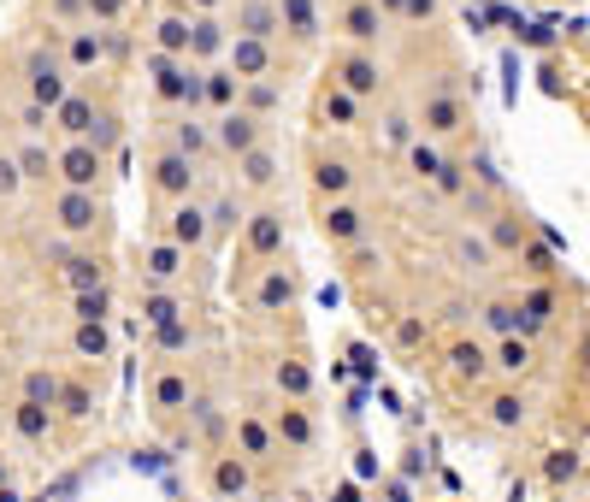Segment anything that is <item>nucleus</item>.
<instances>
[{
    "mask_svg": "<svg viewBox=\"0 0 590 502\" xmlns=\"http://www.w3.org/2000/svg\"><path fill=\"white\" fill-rule=\"evenodd\" d=\"M24 72H30V100H36L42 113H48V107H59V100L71 95V89H65V65H59L54 54H30Z\"/></svg>",
    "mask_w": 590,
    "mask_h": 502,
    "instance_id": "1",
    "label": "nucleus"
},
{
    "mask_svg": "<svg viewBox=\"0 0 590 502\" xmlns=\"http://www.w3.org/2000/svg\"><path fill=\"white\" fill-rule=\"evenodd\" d=\"M54 213H59V230H65V237H89V230L100 225V201H95V189H65Z\"/></svg>",
    "mask_w": 590,
    "mask_h": 502,
    "instance_id": "2",
    "label": "nucleus"
},
{
    "mask_svg": "<svg viewBox=\"0 0 590 502\" xmlns=\"http://www.w3.org/2000/svg\"><path fill=\"white\" fill-rule=\"evenodd\" d=\"M213 143L225 148V154H248V148H260V118L230 107V113H219V125H213Z\"/></svg>",
    "mask_w": 590,
    "mask_h": 502,
    "instance_id": "3",
    "label": "nucleus"
},
{
    "mask_svg": "<svg viewBox=\"0 0 590 502\" xmlns=\"http://www.w3.org/2000/svg\"><path fill=\"white\" fill-rule=\"evenodd\" d=\"M54 172L65 177V189H95V177H100V154L89 143H71L65 154L54 160Z\"/></svg>",
    "mask_w": 590,
    "mask_h": 502,
    "instance_id": "4",
    "label": "nucleus"
},
{
    "mask_svg": "<svg viewBox=\"0 0 590 502\" xmlns=\"http://www.w3.org/2000/svg\"><path fill=\"white\" fill-rule=\"evenodd\" d=\"M154 189L160 195H189V189H195V160L166 148V154L154 160Z\"/></svg>",
    "mask_w": 590,
    "mask_h": 502,
    "instance_id": "5",
    "label": "nucleus"
},
{
    "mask_svg": "<svg viewBox=\"0 0 590 502\" xmlns=\"http://www.w3.org/2000/svg\"><path fill=\"white\" fill-rule=\"evenodd\" d=\"M225 54H230V77H237V83L266 77V65H272L266 42H254V36H237V42H225Z\"/></svg>",
    "mask_w": 590,
    "mask_h": 502,
    "instance_id": "6",
    "label": "nucleus"
},
{
    "mask_svg": "<svg viewBox=\"0 0 590 502\" xmlns=\"http://www.w3.org/2000/svg\"><path fill=\"white\" fill-rule=\"evenodd\" d=\"M201 243H207V207H195V201L171 207V248H201Z\"/></svg>",
    "mask_w": 590,
    "mask_h": 502,
    "instance_id": "7",
    "label": "nucleus"
},
{
    "mask_svg": "<svg viewBox=\"0 0 590 502\" xmlns=\"http://www.w3.org/2000/svg\"><path fill=\"white\" fill-rule=\"evenodd\" d=\"M378 83H384V72H378V59H366V54H354V59H343V95H354V100H366V95H378Z\"/></svg>",
    "mask_w": 590,
    "mask_h": 502,
    "instance_id": "8",
    "label": "nucleus"
},
{
    "mask_svg": "<svg viewBox=\"0 0 590 502\" xmlns=\"http://www.w3.org/2000/svg\"><path fill=\"white\" fill-rule=\"evenodd\" d=\"M54 118H59V130H65L71 143H89V130H95V107H89L83 95H65L54 107Z\"/></svg>",
    "mask_w": 590,
    "mask_h": 502,
    "instance_id": "9",
    "label": "nucleus"
},
{
    "mask_svg": "<svg viewBox=\"0 0 590 502\" xmlns=\"http://www.w3.org/2000/svg\"><path fill=\"white\" fill-rule=\"evenodd\" d=\"M272 30H278V6H272V0H242V13H237V36H254V42H266Z\"/></svg>",
    "mask_w": 590,
    "mask_h": 502,
    "instance_id": "10",
    "label": "nucleus"
},
{
    "mask_svg": "<svg viewBox=\"0 0 590 502\" xmlns=\"http://www.w3.org/2000/svg\"><path fill=\"white\" fill-rule=\"evenodd\" d=\"M360 230H366V213H360V207H349V201L325 207V237H331V243H360Z\"/></svg>",
    "mask_w": 590,
    "mask_h": 502,
    "instance_id": "11",
    "label": "nucleus"
},
{
    "mask_svg": "<svg viewBox=\"0 0 590 502\" xmlns=\"http://www.w3.org/2000/svg\"><path fill=\"white\" fill-rule=\"evenodd\" d=\"M225 42H230V36H225V24H219L213 13L189 24V54H195V59H219V54H225Z\"/></svg>",
    "mask_w": 590,
    "mask_h": 502,
    "instance_id": "12",
    "label": "nucleus"
},
{
    "mask_svg": "<svg viewBox=\"0 0 590 502\" xmlns=\"http://www.w3.org/2000/svg\"><path fill=\"white\" fill-rule=\"evenodd\" d=\"M142 273L154 278V284H178V273H183V248H171V243H154L148 255H142Z\"/></svg>",
    "mask_w": 590,
    "mask_h": 502,
    "instance_id": "13",
    "label": "nucleus"
},
{
    "mask_svg": "<svg viewBox=\"0 0 590 502\" xmlns=\"http://www.w3.org/2000/svg\"><path fill=\"white\" fill-rule=\"evenodd\" d=\"M213 490L225 502H237L242 490H248V461L242 455H219V467H213Z\"/></svg>",
    "mask_w": 590,
    "mask_h": 502,
    "instance_id": "14",
    "label": "nucleus"
},
{
    "mask_svg": "<svg viewBox=\"0 0 590 502\" xmlns=\"http://www.w3.org/2000/svg\"><path fill=\"white\" fill-rule=\"evenodd\" d=\"M237 172H242V184L266 189L278 177V160H272V148H248V154H237Z\"/></svg>",
    "mask_w": 590,
    "mask_h": 502,
    "instance_id": "15",
    "label": "nucleus"
},
{
    "mask_svg": "<svg viewBox=\"0 0 590 502\" xmlns=\"http://www.w3.org/2000/svg\"><path fill=\"white\" fill-rule=\"evenodd\" d=\"M248 243L260 248V255H278V248H283V213H254Z\"/></svg>",
    "mask_w": 590,
    "mask_h": 502,
    "instance_id": "16",
    "label": "nucleus"
},
{
    "mask_svg": "<svg viewBox=\"0 0 590 502\" xmlns=\"http://www.w3.org/2000/svg\"><path fill=\"white\" fill-rule=\"evenodd\" d=\"M278 24H290V36H313L319 13H313V0H278Z\"/></svg>",
    "mask_w": 590,
    "mask_h": 502,
    "instance_id": "17",
    "label": "nucleus"
},
{
    "mask_svg": "<svg viewBox=\"0 0 590 502\" xmlns=\"http://www.w3.org/2000/svg\"><path fill=\"white\" fill-rule=\"evenodd\" d=\"M160 54L166 59H189V18H160Z\"/></svg>",
    "mask_w": 590,
    "mask_h": 502,
    "instance_id": "18",
    "label": "nucleus"
},
{
    "mask_svg": "<svg viewBox=\"0 0 590 502\" xmlns=\"http://www.w3.org/2000/svg\"><path fill=\"white\" fill-rule=\"evenodd\" d=\"M201 100H213L219 113H230V107H237V77L230 72H201Z\"/></svg>",
    "mask_w": 590,
    "mask_h": 502,
    "instance_id": "19",
    "label": "nucleus"
},
{
    "mask_svg": "<svg viewBox=\"0 0 590 502\" xmlns=\"http://www.w3.org/2000/svg\"><path fill=\"white\" fill-rule=\"evenodd\" d=\"M290 296H295V278L283 273V266H272V273L260 278V290H254V301H260V307H283Z\"/></svg>",
    "mask_w": 590,
    "mask_h": 502,
    "instance_id": "20",
    "label": "nucleus"
},
{
    "mask_svg": "<svg viewBox=\"0 0 590 502\" xmlns=\"http://www.w3.org/2000/svg\"><path fill=\"white\" fill-rule=\"evenodd\" d=\"M490 420H496V426H502V431L525 426V396H520V390H502V396L490 402Z\"/></svg>",
    "mask_w": 590,
    "mask_h": 502,
    "instance_id": "21",
    "label": "nucleus"
},
{
    "mask_svg": "<svg viewBox=\"0 0 590 502\" xmlns=\"http://www.w3.org/2000/svg\"><path fill=\"white\" fill-rule=\"evenodd\" d=\"M343 24H349V36H354V42H372V36H378V6L354 0L349 13H343Z\"/></svg>",
    "mask_w": 590,
    "mask_h": 502,
    "instance_id": "22",
    "label": "nucleus"
},
{
    "mask_svg": "<svg viewBox=\"0 0 590 502\" xmlns=\"http://www.w3.org/2000/svg\"><path fill=\"white\" fill-rule=\"evenodd\" d=\"M496 367H502V373H525V367H532V343H525V337H502V343H496Z\"/></svg>",
    "mask_w": 590,
    "mask_h": 502,
    "instance_id": "23",
    "label": "nucleus"
},
{
    "mask_svg": "<svg viewBox=\"0 0 590 502\" xmlns=\"http://www.w3.org/2000/svg\"><path fill=\"white\" fill-rule=\"evenodd\" d=\"M455 125H461V107H455L449 95H431V100H425V130L443 136V130H455Z\"/></svg>",
    "mask_w": 590,
    "mask_h": 502,
    "instance_id": "24",
    "label": "nucleus"
},
{
    "mask_svg": "<svg viewBox=\"0 0 590 502\" xmlns=\"http://www.w3.org/2000/svg\"><path fill=\"white\" fill-rule=\"evenodd\" d=\"M13 431L18 437H48V408H36V402H18V414H13Z\"/></svg>",
    "mask_w": 590,
    "mask_h": 502,
    "instance_id": "25",
    "label": "nucleus"
},
{
    "mask_svg": "<svg viewBox=\"0 0 590 502\" xmlns=\"http://www.w3.org/2000/svg\"><path fill=\"white\" fill-rule=\"evenodd\" d=\"M313 184H319V195H349V166L343 160H319Z\"/></svg>",
    "mask_w": 590,
    "mask_h": 502,
    "instance_id": "26",
    "label": "nucleus"
},
{
    "mask_svg": "<svg viewBox=\"0 0 590 502\" xmlns=\"http://www.w3.org/2000/svg\"><path fill=\"white\" fill-rule=\"evenodd\" d=\"M189 402V378H178V373H160V385H154V408H183Z\"/></svg>",
    "mask_w": 590,
    "mask_h": 502,
    "instance_id": "27",
    "label": "nucleus"
},
{
    "mask_svg": "<svg viewBox=\"0 0 590 502\" xmlns=\"http://www.w3.org/2000/svg\"><path fill=\"white\" fill-rule=\"evenodd\" d=\"M183 307H178V296H166V290H154V296H142V319L148 325H171Z\"/></svg>",
    "mask_w": 590,
    "mask_h": 502,
    "instance_id": "28",
    "label": "nucleus"
},
{
    "mask_svg": "<svg viewBox=\"0 0 590 502\" xmlns=\"http://www.w3.org/2000/svg\"><path fill=\"white\" fill-rule=\"evenodd\" d=\"M207 143H213V136H207V125L183 118V125H178V143H171V148H178V154H189V160H201V154H207Z\"/></svg>",
    "mask_w": 590,
    "mask_h": 502,
    "instance_id": "29",
    "label": "nucleus"
},
{
    "mask_svg": "<svg viewBox=\"0 0 590 502\" xmlns=\"http://www.w3.org/2000/svg\"><path fill=\"white\" fill-rule=\"evenodd\" d=\"M65 278L77 290H100V260H89V255H71L65 260Z\"/></svg>",
    "mask_w": 590,
    "mask_h": 502,
    "instance_id": "30",
    "label": "nucleus"
},
{
    "mask_svg": "<svg viewBox=\"0 0 590 502\" xmlns=\"http://www.w3.org/2000/svg\"><path fill=\"white\" fill-rule=\"evenodd\" d=\"M107 349H113V337H107V325H77V355L100 360Z\"/></svg>",
    "mask_w": 590,
    "mask_h": 502,
    "instance_id": "31",
    "label": "nucleus"
},
{
    "mask_svg": "<svg viewBox=\"0 0 590 502\" xmlns=\"http://www.w3.org/2000/svg\"><path fill=\"white\" fill-rule=\"evenodd\" d=\"M278 390H290V396H308V390H313L308 367H301V360H278Z\"/></svg>",
    "mask_w": 590,
    "mask_h": 502,
    "instance_id": "32",
    "label": "nucleus"
},
{
    "mask_svg": "<svg viewBox=\"0 0 590 502\" xmlns=\"http://www.w3.org/2000/svg\"><path fill=\"white\" fill-rule=\"evenodd\" d=\"M278 431L290 437V444H313V420L301 414V408H283V414H278Z\"/></svg>",
    "mask_w": 590,
    "mask_h": 502,
    "instance_id": "33",
    "label": "nucleus"
},
{
    "mask_svg": "<svg viewBox=\"0 0 590 502\" xmlns=\"http://www.w3.org/2000/svg\"><path fill=\"white\" fill-rule=\"evenodd\" d=\"M54 396H59V378H54V373H30V378H24V402H36V408H48Z\"/></svg>",
    "mask_w": 590,
    "mask_h": 502,
    "instance_id": "34",
    "label": "nucleus"
},
{
    "mask_svg": "<svg viewBox=\"0 0 590 502\" xmlns=\"http://www.w3.org/2000/svg\"><path fill=\"white\" fill-rule=\"evenodd\" d=\"M237 437H242V455H266V449H272V431L260 426V420H242Z\"/></svg>",
    "mask_w": 590,
    "mask_h": 502,
    "instance_id": "35",
    "label": "nucleus"
},
{
    "mask_svg": "<svg viewBox=\"0 0 590 502\" xmlns=\"http://www.w3.org/2000/svg\"><path fill=\"white\" fill-rule=\"evenodd\" d=\"M77 319H83V325H100V319H107V290H77Z\"/></svg>",
    "mask_w": 590,
    "mask_h": 502,
    "instance_id": "36",
    "label": "nucleus"
},
{
    "mask_svg": "<svg viewBox=\"0 0 590 502\" xmlns=\"http://www.w3.org/2000/svg\"><path fill=\"white\" fill-rule=\"evenodd\" d=\"M100 59V36L95 30H77V36H71V65H95Z\"/></svg>",
    "mask_w": 590,
    "mask_h": 502,
    "instance_id": "37",
    "label": "nucleus"
},
{
    "mask_svg": "<svg viewBox=\"0 0 590 502\" xmlns=\"http://www.w3.org/2000/svg\"><path fill=\"white\" fill-rule=\"evenodd\" d=\"M484 325H490L496 337H514V325H520V314H514L508 301H490V307H484Z\"/></svg>",
    "mask_w": 590,
    "mask_h": 502,
    "instance_id": "38",
    "label": "nucleus"
},
{
    "mask_svg": "<svg viewBox=\"0 0 590 502\" xmlns=\"http://www.w3.org/2000/svg\"><path fill=\"white\" fill-rule=\"evenodd\" d=\"M484 367H490V360H484V349H473V343L455 349V373H461V378H484Z\"/></svg>",
    "mask_w": 590,
    "mask_h": 502,
    "instance_id": "39",
    "label": "nucleus"
},
{
    "mask_svg": "<svg viewBox=\"0 0 590 502\" xmlns=\"http://www.w3.org/2000/svg\"><path fill=\"white\" fill-rule=\"evenodd\" d=\"M18 160V177H48L54 172V160L42 154V148H24V154H13Z\"/></svg>",
    "mask_w": 590,
    "mask_h": 502,
    "instance_id": "40",
    "label": "nucleus"
},
{
    "mask_svg": "<svg viewBox=\"0 0 590 502\" xmlns=\"http://www.w3.org/2000/svg\"><path fill=\"white\" fill-rule=\"evenodd\" d=\"M325 118H331V125H354V95L331 89V95H325Z\"/></svg>",
    "mask_w": 590,
    "mask_h": 502,
    "instance_id": "41",
    "label": "nucleus"
},
{
    "mask_svg": "<svg viewBox=\"0 0 590 502\" xmlns=\"http://www.w3.org/2000/svg\"><path fill=\"white\" fill-rule=\"evenodd\" d=\"M578 467H585V461H578V449H561V455L549 461V479H555V485H567V479H578Z\"/></svg>",
    "mask_w": 590,
    "mask_h": 502,
    "instance_id": "42",
    "label": "nucleus"
},
{
    "mask_svg": "<svg viewBox=\"0 0 590 502\" xmlns=\"http://www.w3.org/2000/svg\"><path fill=\"white\" fill-rule=\"evenodd\" d=\"M54 402H65V414H77V420H83L89 414V408H95V396H89V390L83 385H65V390H59V396Z\"/></svg>",
    "mask_w": 590,
    "mask_h": 502,
    "instance_id": "43",
    "label": "nucleus"
},
{
    "mask_svg": "<svg viewBox=\"0 0 590 502\" xmlns=\"http://www.w3.org/2000/svg\"><path fill=\"white\" fill-rule=\"evenodd\" d=\"M230 225H242V207H237V201H219V207L207 213V237H213V230H230Z\"/></svg>",
    "mask_w": 590,
    "mask_h": 502,
    "instance_id": "44",
    "label": "nucleus"
},
{
    "mask_svg": "<svg viewBox=\"0 0 590 502\" xmlns=\"http://www.w3.org/2000/svg\"><path fill=\"white\" fill-rule=\"evenodd\" d=\"M413 172H420V177H437V172H443V154H437V148H425V143H413Z\"/></svg>",
    "mask_w": 590,
    "mask_h": 502,
    "instance_id": "45",
    "label": "nucleus"
},
{
    "mask_svg": "<svg viewBox=\"0 0 590 502\" xmlns=\"http://www.w3.org/2000/svg\"><path fill=\"white\" fill-rule=\"evenodd\" d=\"M160 331V349H189V325L183 319H171V325H154Z\"/></svg>",
    "mask_w": 590,
    "mask_h": 502,
    "instance_id": "46",
    "label": "nucleus"
},
{
    "mask_svg": "<svg viewBox=\"0 0 590 502\" xmlns=\"http://www.w3.org/2000/svg\"><path fill=\"white\" fill-rule=\"evenodd\" d=\"M18 184H24V177H18V160H13V154H0V201L18 195Z\"/></svg>",
    "mask_w": 590,
    "mask_h": 502,
    "instance_id": "47",
    "label": "nucleus"
},
{
    "mask_svg": "<svg viewBox=\"0 0 590 502\" xmlns=\"http://www.w3.org/2000/svg\"><path fill=\"white\" fill-rule=\"evenodd\" d=\"M272 100H278V89H272V83H260V77H254V83H248V107H254V113H266Z\"/></svg>",
    "mask_w": 590,
    "mask_h": 502,
    "instance_id": "48",
    "label": "nucleus"
},
{
    "mask_svg": "<svg viewBox=\"0 0 590 502\" xmlns=\"http://www.w3.org/2000/svg\"><path fill=\"white\" fill-rule=\"evenodd\" d=\"M461 260H473V266H484V243H478V237H461Z\"/></svg>",
    "mask_w": 590,
    "mask_h": 502,
    "instance_id": "49",
    "label": "nucleus"
},
{
    "mask_svg": "<svg viewBox=\"0 0 590 502\" xmlns=\"http://www.w3.org/2000/svg\"><path fill=\"white\" fill-rule=\"evenodd\" d=\"M83 6H89L95 18H118V6H125V0H83Z\"/></svg>",
    "mask_w": 590,
    "mask_h": 502,
    "instance_id": "50",
    "label": "nucleus"
},
{
    "mask_svg": "<svg viewBox=\"0 0 590 502\" xmlns=\"http://www.w3.org/2000/svg\"><path fill=\"white\" fill-rule=\"evenodd\" d=\"M402 13H408V18H431L437 0H402Z\"/></svg>",
    "mask_w": 590,
    "mask_h": 502,
    "instance_id": "51",
    "label": "nucleus"
},
{
    "mask_svg": "<svg viewBox=\"0 0 590 502\" xmlns=\"http://www.w3.org/2000/svg\"><path fill=\"white\" fill-rule=\"evenodd\" d=\"M390 502H413V490L408 485H390Z\"/></svg>",
    "mask_w": 590,
    "mask_h": 502,
    "instance_id": "52",
    "label": "nucleus"
},
{
    "mask_svg": "<svg viewBox=\"0 0 590 502\" xmlns=\"http://www.w3.org/2000/svg\"><path fill=\"white\" fill-rule=\"evenodd\" d=\"M54 6H59V13H77V6H83V0H54Z\"/></svg>",
    "mask_w": 590,
    "mask_h": 502,
    "instance_id": "53",
    "label": "nucleus"
},
{
    "mask_svg": "<svg viewBox=\"0 0 590 502\" xmlns=\"http://www.w3.org/2000/svg\"><path fill=\"white\" fill-rule=\"evenodd\" d=\"M384 6H390V13H402V0H384Z\"/></svg>",
    "mask_w": 590,
    "mask_h": 502,
    "instance_id": "54",
    "label": "nucleus"
},
{
    "mask_svg": "<svg viewBox=\"0 0 590 502\" xmlns=\"http://www.w3.org/2000/svg\"><path fill=\"white\" fill-rule=\"evenodd\" d=\"M195 6H207V13H213V6H219V0H195Z\"/></svg>",
    "mask_w": 590,
    "mask_h": 502,
    "instance_id": "55",
    "label": "nucleus"
}]
</instances>
